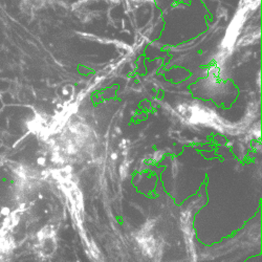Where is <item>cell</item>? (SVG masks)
<instances>
[{
    "mask_svg": "<svg viewBox=\"0 0 262 262\" xmlns=\"http://www.w3.org/2000/svg\"><path fill=\"white\" fill-rule=\"evenodd\" d=\"M16 248V240L12 231L0 226V262H10Z\"/></svg>",
    "mask_w": 262,
    "mask_h": 262,
    "instance_id": "cell-3",
    "label": "cell"
},
{
    "mask_svg": "<svg viewBox=\"0 0 262 262\" xmlns=\"http://www.w3.org/2000/svg\"><path fill=\"white\" fill-rule=\"evenodd\" d=\"M129 173V162L127 161H124L122 164H121V167H120V174L122 179H126L127 176Z\"/></svg>",
    "mask_w": 262,
    "mask_h": 262,
    "instance_id": "cell-4",
    "label": "cell"
},
{
    "mask_svg": "<svg viewBox=\"0 0 262 262\" xmlns=\"http://www.w3.org/2000/svg\"><path fill=\"white\" fill-rule=\"evenodd\" d=\"M117 159H118V155H117V154H113V155H112V160L116 161Z\"/></svg>",
    "mask_w": 262,
    "mask_h": 262,
    "instance_id": "cell-6",
    "label": "cell"
},
{
    "mask_svg": "<svg viewBox=\"0 0 262 262\" xmlns=\"http://www.w3.org/2000/svg\"><path fill=\"white\" fill-rule=\"evenodd\" d=\"M37 252L40 256L51 257L57 249L56 230L53 226H45L37 233Z\"/></svg>",
    "mask_w": 262,
    "mask_h": 262,
    "instance_id": "cell-1",
    "label": "cell"
},
{
    "mask_svg": "<svg viewBox=\"0 0 262 262\" xmlns=\"http://www.w3.org/2000/svg\"><path fill=\"white\" fill-rule=\"evenodd\" d=\"M155 225L156 221H147L135 236L142 252L148 257H152L158 252L157 240L152 235Z\"/></svg>",
    "mask_w": 262,
    "mask_h": 262,
    "instance_id": "cell-2",
    "label": "cell"
},
{
    "mask_svg": "<svg viewBox=\"0 0 262 262\" xmlns=\"http://www.w3.org/2000/svg\"><path fill=\"white\" fill-rule=\"evenodd\" d=\"M163 158H164V152L162 150L155 152V155H154V161L155 162H160Z\"/></svg>",
    "mask_w": 262,
    "mask_h": 262,
    "instance_id": "cell-5",
    "label": "cell"
}]
</instances>
